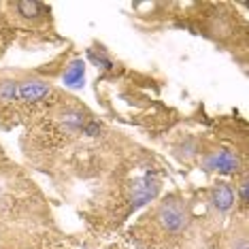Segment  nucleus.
<instances>
[{
	"label": "nucleus",
	"mask_w": 249,
	"mask_h": 249,
	"mask_svg": "<svg viewBox=\"0 0 249 249\" xmlns=\"http://www.w3.org/2000/svg\"><path fill=\"white\" fill-rule=\"evenodd\" d=\"M18 98V83L15 81H2L0 83V100L2 103H11Z\"/></svg>",
	"instance_id": "nucleus-6"
},
{
	"label": "nucleus",
	"mask_w": 249,
	"mask_h": 249,
	"mask_svg": "<svg viewBox=\"0 0 249 249\" xmlns=\"http://www.w3.org/2000/svg\"><path fill=\"white\" fill-rule=\"evenodd\" d=\"M18 94L26 103H38L49 94V86H45L43 81H24L18 88Z\"/></svg>",
	"instance_id": "nucleus-1"
},
{
	"label": "nucleus",
	"mask_w": 249,
	"mask_h": 249,
	"mask_svg": "<svg viewBox=\"0 0 249 249\" xmlns=\"http://www.w3.org/2000/svg\"><path fill=\"white\" fill-rule=\"evenodd\" d=\"M89 58H92V62H96V64H103V69H111V62L103 58V55H96L94 52H89Z\"/></svg>",
	"instance_id": "nucleus-8"
},
{
	"label": "nucleus",
	"mask_w": 249,
	"mask_h": 249,
	"mask_svg": "<svg viewBox=\"0 0 249 249\" xmlns=\"http://www.w3.org/2000/svg\"><path fill=\"white\" fill-rule=\"evenodd\" d=\"M160 219L168 230H181L185 226V213L177 205H164L160 209Z\"/></svg>",
	"instance_id": "nucleus-2"
},
{
	"label": "nucleus",
	"mask_w": 249,
	"mask_h": 249,
	"mask_svg": "<svg viewBox=\"0 0 249 249\" xmlns=\"http://www.w3.org/2000/svg\"><path fill=\"white\" fill-rule=\"evenodd\" d=\"M62 79H64V86H69L72 89L83 88V81H86V64L81 60H72Z\"/></svg>",
	"instance_id": "nucleus-3"
},
{
	"label": "nucleus",
	"mask_w": 249,
	"mask_h": 249,
	"mask_svg": "<svg viewBox=\"0 0 249 249\" xmlns=\"http://www.w3.org/2000/svg\"><path fill=\"white\" fill-rule=\"evenodd\" d=\"M18 9L24 18H36V15H41L43 4L41 2H18Z\"/></svg>",
	"instance_id": "nucleus-7"
},
{
	"label": "nucleus",
	"mask_w": 249,
	"mask_h": 249,
	"mask_svg": "<svg viewBox=\"0 0 249 249\" xmlns=\"http://www.w3.org/2000/svg\"><path fill=\"white\" fill-rule=\"evenodd\" d=\"M241 196H243V202H247V183H243V188H241Z\"/></svg>",
	"instance_id": "nucleus-10"
},
{
	"label": "nucleus",
	"mask_w": 249,
	"mask_h": 249,
	"mask_svg": "<svg viewBox=\"0 0 249 249\" xmlns=\"http://www.w3.org/2000/svg\"><path fill=\"white\" fill-rule=\"evenodd\" d=\"M234 202V192L228 183H217L213 188V205L219 209V211H228Z\"/></svg>",
	"instance_id": "nucleus-4"
},
{
	"label": "nucleus",
	"mask_w": 249,
	"mask_h": 249,
	"mask_svg": "<svg viewBox=\"0 0 249 249\" xmlns=\"http://www.w3.org/2000/svg\"><path fill=\"white\" fill-rule=\"evenodd\" d=\"M96 130H98V126H96V124H89V126L86 128V132L89 134V137H94V134H96Z\"/></svg>",
	"instance_id": "nucleus-9"
},
{
	"label": "nucleus",
	"mask_w": 249,
	"mask_h": 249,
	"mask_svg": "<svg viewBox=\"0 0 249 249\" xmlns=\"http://www.w3.org/2000/svg\"><path fill=\"white\" fill-rule=\"evenodd\" d=\"M211 164H213V168H217V171L224 175L236 173V168H239V160H236V156H232L230 151H219V154H215Z\"/></svg>",
	"instance_id": "nucleus-5"
}]
</instances>
